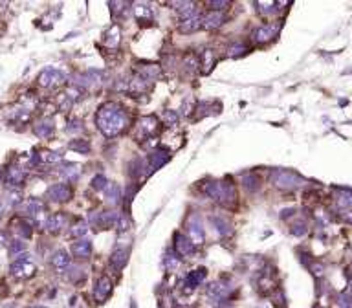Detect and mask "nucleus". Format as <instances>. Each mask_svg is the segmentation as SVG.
<instances>
[{
    "instance_id": "4be33fe9",
    "label": "nucleus",
    "mask_w": 352,
    "mask_h": 308,
    "mask_svg": "<svg viewBox=\"0 0 352 308\" xmlns=\"http://www.w3.org/2000/svg\"><path fill=\"white\" fill-rule=\"evenodd\" d=\"M127 260H129V250H123V248H118V250L112 251L110 255V266L114 270L120 272L121 268H125Z\"/></svg>"
},
{
    "instance_id": "c85d7f7f",
    "label": "nucleus",
    "mask_w": 352,
    "mask_h": 308,
    "mask_svg": "<svg viewBox=\"0 0 352 308\" xmlns=\"http://www.w3.org/2000/svg\"><path fill=\"white\" fill-rule=\"evenodd\" d=\"M209 220H211L213 227L218 231V235H220V237L233 235V227H231V224H229L227 220H224V218H220V217H211Z\"/></svg>"
},
{
    "instance_id": "3c124183",
    "label": "nucleus",
    "mask_w": 352,
    "mask_h": 308,
    "mask_svg": "<svg viewBox=\"0 0 352 308\" xmlns=\"http://www.w3.org/2000/svg\"><path fill=\"white\" fill-rule=\"evenodd\" d=\"M164 118H165V121H167L169 125H176V123H178V114H176V112H173V110L165 112Z\"/></svg>"
},
{
    "instance_id": "5701e85b",
    "label": "nucleus",
    "mask_w": 352,
    "mask_h": 308,
    "mask_svg": "<svg viewBox=\"0 0 352 308\" xmlns=\"http://www.w3.org/2000/svg\"><path fill=\"white\" fill-rule=\"evenodd\" d=\"M206 275H208V270L206 268H197V270H191L187 275H185V284H187L189 288H194L198 284H202L204 279H206Z\"/></svg>"
},
{
    "instance_id": "c9c22d12",
    "label": "nucleus",
    "mask_w": 352,
    "mask_h": 308,
    "mask_svg": "<svg viewBox=\"0 0 352 308\" xmlns=\"http://www.w3.org/2000/svg\"><path fill=\"white\" fill-rule=\"evenodd\" d=\"M68 149L75 150V152H79V154H88L92 147L87 140H72L70 143H68Z\"/></svg>"
},
{
    "instance_id": "cd10ccee",
    "label": "nucleus",
    "mask_w": 352,
    "mask_h": 308,
    "mask_svg": "<svg viewBox=\"0 0 352 308\" xmlns=\"http://www.w3.org/2000/svg\"><path fill=\"white\" fill-rule=\"evenodd\" d=\"M61 162V154L52 152V150H41L33 156V164H59Z\"/></svg>"
},
{
    "instance_id": "20e7f679",
    "label": "nucleus",
    "mask_w": 352,
    "mask_h": 308,
    "mask_svg": "<svg viewBox=\"0 0 352 308\" xmlns=\"http://www.w3.org/2000/svg\"><path fill=\"white\" fill-rule=\"evenodd\" d=\"M10 270H11V275L17 277V279H29V277H33L35 272H37L35 264L28 259V255H20V259L15 260Z\"/></svg>"
},
{
    "instance_id": "4c0bfd02",
    "label": "nucleus",
    "mask_w": 352,
    "mask_h": 308,
    "mask_svg": "<svg viewBox=\"0 0 352 308\" xmlns=\"http://www.w3.org/2000/svg\"><path fill=\"white\" fill-rule=\"evenodd\" d=\"M59 173L63 174L68 182H73V180H77V176H79V167H77V165L70 164V165H66V167L61 169Z\"/></svg>"
},
{
    "instance_id": "603ef678",
    "label": "nucleus",
    "mask_w": 352,
    "mask_h": 308,
    "mask_svg": "<svg viewBox=\"0 0 352 308\" xmlns=\"http://www.w3.org/2000/svg\"><path fill=\"white\" fill-rule=\"evenodd\" d=\"M24 250V242L22 241H11L10 242V251L11 253H19V251Z\"/></svg>"
},
{
    "instance_id": "4468645a",
    "label": "nucleus",
    "mask_w": 352,
    "mask_h": 308,
    "mask_svg": "<svg viewBox=\"0 0 352 308\" xmlns=\"http://www.w3.org/2000/svg\"><path fill=\"white\" fill-rule=\"evenodd\" d=\"M226 22V13L224 11H209L206 17H202V28L217 29Z\"/></svg>"
},
{
    "instance_id": "a19ab883",
    "label": "nucleus",
    "mask_w": 352,
    "mask_h": 308,
    "mask_svg": "<svg viewBox=\"0 0 352 308\" xmlns=\"http://www.w3.org/2000/svg\"><path fill=\"white\" fill-rule=\"evenodd\" d=\"M92 189H96V191H103V189H106V185H108V180H106L105 174H96L94 178H92Z\"/></svg>"
},
{
    "instance_id": "a878e982",
    "label": "nucleus",
    "mask_w": 352,
    "mask_h": 308,
    "mask_svg": "<svg viewBox=\"0 0 352 308\" xmlns=\"http://www.w3.org/2000/svg\"><path fill=\"white\" fill-rule=\"evenodd\" d=\"M200 66H202V73H209L213 70V66H215V63H217V57H215V52L209 48H206L202 53H200Z\"/></svg>"
},
{
    "instance_id": "f03ea898",
    "label": "nucleus",
    "mask_w": 352,
    "mask_h": 308,
    "mask_svg": "<svg viewBox=\"0 0 352 308\" xmlns=\"http://www.w3.org/2000/svg\"><path fill=\"white\" fill-rule=\"evenodd\" d=\"M271 182L277 189L281 191H294V189H299L304 183V180L301 178L299 174L292 173V171H285V169H277L271 173Z\"/></svg>"
},
{
    "instance_id": "5fc2aeb1",
    "label": "nucleus",
    "mask_w": 352,
    "mask_h": 308,
    "mask_svg": "<svg viewBox=\"0 0 352 308\" xmlns=\"http://www.w3.org/2000/svg\"><path fill=\"white\" fill-rule=\"evenodd\" d=\"M10 235L6 233V231H0V246H8L10 244Z\"/></svg>"
},
{
    "instance_id": "0eeeda50",
    "label": "nucleus",
    "mask_w": 352,
    "mask_h": 308,
    "mask_svg": "<svg viewBox=\"0 0 352 308\" xmlns=\"http://www.w3.org/2000/svg\"><path fill=\"white\" fill-rule=\"evenodd\" d=\"M158 129H160L158 118L156 115H145V118L140 120V123H138V140L150 138Z\"/></svg>"
},
{
    "instance_id": "6ab92c4d",
    "label": "nucleus",
    "mask_w": 352,
    "mask_h": 308,
    "mask_svg": "<svg viewBox=\"0 0 352 308\" xmlns=\"http://www.w3.org/2000/svg\"><path fill=\"white\" fill-rule=\"evenodd\" d=\"M50 262H52L53 270L55 272H64V270L70 266V255L66 253V250H57L55 253L52 255V259H50Z\"/></svg>"
},
{
    "instance_id": "1a4fd4ad",
    "label": "nucleus",
    "mask_w": 352,
    "mask_h": 308,
    "mask_svg": "<svg viewBox=\"0 0 352 308\" xmlns=\"http://www.w3.org/2000/svg\"><path fill=\"white\" fill-rule=\"evenodd\" d=\"M73 191L68 183H55L48 189V198L53 202H68L72 198Z\"/></svg>"
},
{
    "instance_id": "aec40b11",
    "label": "nucleus",
    "mask_w": 352,
    "mask_h": 308,
    "mask_svg": "<svg viewBox=\"0 0 352 308\" xmlns=\"http://www.w3.org/2000/svg\"><path fill=\"white\" fill-rule=\"evenodd\" d=\"M138 75L147 79L149 83H152V81H156V79H160L162 68H160L158 64H141V66L138 68Z\"/></svg>"
},
{
    "instance_id": "864d4df0",
    "label": "nucleus",
    "mask_w": 352,
    "mask_h": 308,
    "mask_svg": "<svg viewBox=\"0 0 352 308\" xmlns=\"http://www.w3.org/2000/svg\"><path fill=\"white\" fill-rule=\"evenodd\" d=\"M83 129V123L79 120H72L70 121V125L66 127L68 132H75V130H81Z\"/></svg>"
},
{
    "instance_id": "6e6d98bb",
    "label": "nucleus",
    "mask_w": 352,
    "mask_h": 308,
    "mask_svg": "<svg viewBox=\"0 0 352 308\" xmlns=\"http://www.w3.org/2000/svg\"><path fill=\"white\" fill-rule=\"evenodd\" d=\"M343 218H345L348 224H352V209H350V211H347V213H343Z\"/></svg>"
},
{
    "instance_id": "8fccbe9b",
    "label": "nucleus",
    "mask_w": 352,
    "mask_h": 308,
    "mask_svg": "<svg viewBox=\"0 0 352 308\" xmlns=\"http://www.w3.org/2000/svg\"><path fill=\"white\" fill-rule=\"evenodd\" d=\"M244 52H248V48L244 46V44H233L231 48H229V55H233V57H237V55H242Z\"/></svg>"
},
{
    "instance_id": "2eb2a0df",
    "label": "nucleus",
    "mask_w": 352,
    "mask_h": 308,
    "mask_svg": "<svg viewBox=\"0 0 352 308\" xmlns=\"http://www.w3.org/2000/svg\"><path fill=\"white\" fill-rule=\"evenodd\" d=\"M44 226H46V229H48L50 233H59V231L66 226V213H63V211L53 213L52 217L46 218Z\"/></svg>"
},
{
    "instance_id": "2f4dec72",
    "label": "nucleus",
    "mask_w": 352,
    "mask_h": 308,
    "mask_svg": "<svg viewBox=\"0 0 352 308\" xmlns=\"http://www.w3.org/2000/svg\"><path fill=\"white\" fill-rule=\"evenodd\" d=\"M173 6H174V10L180 13L182 20L197 13V8H194L197 4H194V2H173Z\"/></svg>"
},
{
    "instance_id": "58836bf2",
    "label": "nucleus",
    "mask_w": 352,
    "mask_h": 308,
    "mask_svg": "<svg viewBox=\"0 0 352 308\" xmlns=\"http://www.w3.org/2000/svg\"><path fill=\"white\" fill-rule=\"evenodd\" d=\"M180 262H182V259H180L174 251H169L167 255H165V260H164V264H165V268L169 270V272H173V270H176L180 266Z\"/></svg>"
},
{
    "instance_id": "f704fd0d",
    "label": "nucleus",
    "mask_w": 352,
    "mask_h": 308,
    "mask_svg": "<svg viewBox=\"0 0 352 308\" xmlns=\"http://www.w3.org/2000/svg\"><path fill=\"white\" fill-rule=\"evenodd\" d=\"M336 202H338L339 207H345V209H352V191H350V189H339Z\"/></svg>"
},
{
    "instance_id": "f8f14e48",
    "label": "nucleus",
    "mask_w": 352,
    "mask_h": 308,
    "mask_svg": "<svg viewBox=\"0 0 352 308\" xmlns=\"http://www.w3.org/2000/svg\"><path fill=\"white\" fill-rule=\"evenodd\" d=\"M174 248H176L180 257L194 255V244L189 241V237L182 235V233H176V235H174Z\"/></svg>"
},
{
    "instance_id": "473e14b6",
    "label": "nucleus",
    "mask_w": 352,
    "mask_h": 308,
    "mask_svg": "<svg viewBox=\"0 0 352 308\" xmlns=\"http://www.w3.org/2000/svg\"><path fill=\"white\" fill-rule=\"evenodd\" d=\"M106 202L112 206H118L121 202V187L118 183H108L106 185Z\"/></svg>"
},
{
    "instance_id": "4d7b16f0",
    "label": "nucleus",
    "mask_w": 352,
    "mask_h": 308,
    "mask_svg": "<svg viewBox=\"0 0 352 308\" xmlns=\"http://www.w3.org/2000/svg\"><path fill=\"white\" fill-rule=\"evenodd\" d=\"M314 308H323V306H314Z\"/></svg>"
},
{
    "instance_id": "f3484780",
    "label": "nucleus",
    "mask_w": 352,
    "mask_h": 308,
    "mask_svg": "<svg viewBox=\"0 0 352 308\" xmlns=\"http://www.w3.org/2000/svg\"><path fill=\"white\" fill-rule=\"evenodd\" d=\"M198 28H202V15L194 13V15H191V17H187V19H183L182 22H180L178 29L182 33H193Z\"/></svg>"
},
{
    "instance_id": "39448f33",
    "label": "nucleus",
    "mask_w": 352,
    "mask_h": 308,
    "mask_svg": "<svg viewBox=\"0 0 352 308\" xmlns=\"http://www.w3.org/2000/svg\"><path fill=\"white\" fill-rule=\"evenodd\" d=\"M279 29H281V24H266V26H261V28H257L255 31H253V35H251V41H253L255 44L270 43V41H273V38L277 37Z\"/></svg>"
},
{
    "instance_id": "c756f323",
    "label": "nucleus",
    "mask_w": 352,
    "mask_h": 308,
    "mask_svg": "<svg viewBox=\"0 0 352 308\" xmlns=\"http://www.w3.org/2000/svg\"><path fill=\"white\" fill-rule=\"evenodd\" d=\"M182 66H183V72L185 73H197L198 68H200V61H198V55L197 53H187L182 61Z\"/></svg>"
},
{
    "instance_id": "e433bc0d",
    "label": "nucleus",
    "mask_w": 352,
    "mask_h": 308,
    "mask_svg": "<svg viewBox=\"0 0 352 308\" xmlns=\"http://www.w3.org/2000/svg\"><path fill=\"white\" fill-rule=\"evenodd\" d=\"M26 209H28V213L31 215V217H37V215H41L44 209L43 202H41L39 198H29L28 202H26Z\"/></svg>"
},
{
    "instance_id": "7ed1b4c3",
    "label": "nucleus",
    "mask_w": 352,
    "mask_h": 308,
    "mask_svg": "<svg viewBox=\"0 0 352 308\" xmlns=\"http://www.w3.org/2000/svg\"><path fill=\"white\" fill-rule=\"evenodd\" d=\"M217 202H220L222 206L227 207V209H233V207L237 206V202H239V195H237L235 183L229 178L220 182V195H218Z\"/></svg>"
},
{
    "instance_id": "7c9ffc66",
    "label": "nucleus",
    "mask_w": 352,
    "mask_h": 308,
    "mask_svg": "<svg viewBox=\"0 0 352 308\" xmlns=\"http://www.w3.org/2000/svg\"><path fill=\"white\" fill-rule=\"evenodd\" d=\"M120 41H121V29H120V26H118V24H114L110 29H108V31H106L105 43H106V46H108V48H118Z\"/></svg>"
},
{
    "instance_id": "ea45409f",
    "label": "nucleus",
    "mask_w": 352,
    "mask_h": 308,
    "mask_svg": "<svg viewBox=\"0 0 352 308\" xmlns=\"http://www.w3.org/2000/svg\"><path fill=\"white\" fill-rule=\"evenodd\" d=\"M257 10L261 11L262 15H271L277 11V6H279V2H257Z\"/></svg>"
},
{
    "instance_id": "de8ad7c7",
    "label": "nucleus",
    "mask_w": 352,
    "mask_h": 308,
    "mask_svg": "<svg viewBox=\"0 0 352 308\" xmlns=\"http://www.w3.org/2000/svg\"><path fill=\"white\" fill-rule=\"evenodd\" d=\"M209 6H211L213 11H222L229 8V2H226V0H213V2H209Z\"/></svg>"
},
{
    "instance_id": "37998d69",
    "label": "nucleus",
    "mask_w": 352,
    "mask_h": 308,
    "mask_svg": "<svg viewBox=\"0 0 352 308\" xmlns=\"http://www.w3.org/2000/svg\"><path fill=\"white\" fill-rule=\"evenodd\" d=\"M114 227H118V231H129V227H131V220H129V217H127L125 213H120L118 215V220H116V226Z\"/></svg>"
},
{
    "instance_id": "79ce46f5",
    "label": "nucleus",
    "mask_w": 352,
    "mask_h": 308,
    "mask_svg": "<svg viewBox=\"0 0 352 308\" xmlns=\"http://www.w3.org/2000/svg\"><path fill=\"white\" fill-rule=\"evenodd\" d=\"M87 231H88L87 224H85V222H77V224H73V226H72V229H70V235L75 237V239H81V237L87 235Z\"/></svg>"
},
{
    "instance_id": "9d476101",
    "label": "nucleus",
    "mask_w": 352,
    "mask_h": 308,
    "mask_svg": "<svg viewBox=\"0 0 352 308\" xmlns=\"http://www.w3.org/2000/svg\"><path fill=\"white\" fill-rule=\"evenodd\" d=\"M110 294H112V281L106 275H103V277L97 279L96 286H94V297H96L97 303H105Z\"/></svg>"
},
{
    "instance_id": "b1692460",
    "label": "nucleus",
    "mask_w": 352,
    "mask_h": 308,
    "mask_svg": "<svg viewBox=\"0 0 352 308\" xmlns=\"http://www.w3.org/2000/svg\"><path fill=\"white\" fill-rule=\"evenodd\" d=\"M134 13H136L138 22H141V24H150L152 19H154V11L150 10L147 4H136Z\"/></svg>"
},
{
    "instance_id": "09e8293b",
    "label": "nucleus",
    "mask_w": 352,
    "mask_h": 308,
    "mask_svg": "<svg viewBox=\"0 0 352 308\" xmlns=\"http://www.w3.org/2000/svg\"><path fill=\"white\" fill-rule=\"evenodd\" d=\"M275 308H286V301H285V294L281 292V290H277L275 292V301H273Z\"/></svg>"
},
{
    "instance_id": "13d9d810",
    "label": "nucleus",
    "mask_w": 352,
    "mask_h": 308,
    "mask_svg": "<svg viewBox=\"0 0 352 308\" xmlns=\"http://www.w3.org/2000/svg\"><path fill=\"white\" fill-rule=\"evenodd\" d=\"M0 178H2V173H0Z\"/></svg>"
},
{
    "instance_id": "6e6552de",
    "label": "nucleus",
    "mask_w": 352,
    "mask_h": 308,
    "mask_svg": "<svg viewBox=\"0 0 352 308\" xmlns=\"http://www.w3.org/2000/svg\"><path fill=\"white\" fill-rule=\"evenodd\" d=\"M187 231H189V241L193 242L194 246H200L204 244L206 241V233H204V227H202V222L198 217H191L187 222Z\"/></svg>"
},
{
    "instance_id": "bb28decb",
    "label": "nucleus",
    "mask_w": 352,
    "mask_h": 308,
    "mask_svg": "<svg viewBox=\"0 0 352 308\" xmlns=\"http://www.w3.org/2000/svg\"><path fill=\"white\" fill-rule=\"evenodd\" d=\"M24 180H26V171L20 167H11L10 171H8V176H6V183L11 185V187L20 185Z\"/></svg>"
},
{
    "instance_id": "72a5a7b5",
    "label": "nucleus",
    "mask_w": 352,
    "mask_h": 308,
    "mask_svg": "<svg viewBox=\"0 0 352 308\" xmlns=\"http://www.w3.org/2000/svg\"><path fill=\"white\" fill-rule=\"evenodd\" d=\"M259 176L257 174H253V173H248V174H244L242 176V185H244V189L246 191H250V192H255L257 189H259Z\"/></svg>"
},
{
    "instance_id": "9b49d317",
    "label": "nucleus",
    "mask_w": 352,
    "mask_h": 308,
    "mask_svg": "<svg viewBox=\"0 0 352 308\" xmlns=\"http://www.w3.org/2000/svg\"><path fill=\"white\" fill-rule=\"evenodd\" d=\"M169 160H171V152L167 149L152 150V154L149 156V162H147V165H149V174L152 173V171H158L160 167H164Z\"/></svg>"
},
{
    "instance_id": "a211bd4d",
    "label": "nucleus",
    "mask_w": 352,
    "mask_h": 308,
    "mask_svg": "<svg viewBox=\"0 0 352 308\" xmlns=\"http://www.w3.org/2000/svg\"><path fill=\"white\" fill-rule=\"evenodd\" d=\"M72 253L77 259H90L92 255V242L87 239H79L77 242L72 244Z\"/></svg>"
},
{
    "instance_id": "49530a36",
    "label": "nucleus",
    "mask_w": 352,
    "mask_h": 308,
    "mask_svg": "<svg viewBox=\"0 0 352 308\" xmlns=\"http://www.w3.org/2000/svg\"><path fill=\"white\" fill-rule=\"evenodd\" d=\"M292 235L295 237H303L306 235V231H308V227H306V224L304 222H295V224H292Z\"/></svg>"
},
{
    "instance_id": "412c9836",
    "label": "nucleus",
    "mask_w": 352,
    "mask_h": 308,
    "mask_svg": "<svg viewBox=\"0 0 352 308\" xmlns=\"http://www.w3.org/2000/svg\"><path fill=\"white\" fill-rule=\"evenodd\" d=\"M129 174H131L132 178H140L143 174H149V165H147V160H141V158H134L129 164Z\"/></svg>"
},
{
    "instance_id": "c03bdc74",
    "label": "nucleus",
    "mask_w": 352,
    "mask_h": 308,
    "mask_svg": "<svg viewBox=\"0 0 352 308\" xmlns=\"http://www.w3.org/2000/svg\"><path fill=\"white\" fill-rule=\"evenodd\" d=\"M22 191H19V189H13V191L8 192V204L10 206H19V204H22Z\"/></svg>"
},
{
    "instance_id": "f257e3e1",
    "label": "nucleus",
    "mask_w": 352,
    "mask_h": 308,
    "mask_svg": "<svg viewBox=\"0 0 352 308\" xmlns=\"http://www.w3.org/2000/svg\"><path fill=\"white\" fill-rule=\"evenodd\" d=\"M131 118L129 112L120 105V103H105L99 106L96 114V125L106 138L120 136L123 130L129 127Z\"/></svg>"
},
{
    "instance_id": "a18cd8bd",
    "label": "nucleus",
    "mask_w": 352,
    "mask_h": 308,
    "mask_svg": "<svg viewBox=\"0 0 352 308\" xmlns=\"http://www.w3.org/2000/svg\"><path fill=\"white\" fill-rule=\"evenodd\" d=\"M17 231L22 235V239H29V237H31V226H29V222H26V220H19Z\"/></svg>"
},
{
    "instance_id": "393cba45",
    "label": "nucleus",
    "mask_w": 352,
    "mask_h": 308,
    "mask_svg": "<svg viewBox=\"0 0 352 308\" xmlns=\"http://www.w3.org/2000/svg\"><path fill=\"white\" fill-rule=\"evenodd\" d=\"M35 134L39 138H50L53 134V120L52 118H43L41 121L35 123Z\"/></svg>"
},
{
    "instance_id": "ddd939ff",
    "label": "nucleus",
    "mask_w": 352,
    "mask_h": 308,
    "mask_svg": "<svg viewBox=\"0 0 352 308\" xmlns=\"http://www.w3.org/2000/svg\"><path fill=\"white\" fill-rule=\"evenodd\" d=\"M149 90H150V83L147 81V79H143V77H140L138 73L132 77L131 81L127 83V92H129L131 96H141V94H145V92H149Z\"/></svg>"
},
{
    "instance_id": "423d86ee",
    "label": "nucleus",
    "mask_w": 352,
    "mask_h": 308,
    "mask_svg": "<svg viewBox=\"0 0 352 308\" xmlns=\"http://www.w3.org/2000/svg\"><path fill=\"white\" fill-rule=\"evenodd\" d=\"M64 83V75L55 68H46L39 75V85L44 88H55Z\"/></svg>"
},
{
    "instance_id": "dca6fc26",
    "label": "nucleus",
    "mask_w": 352,
    "mask_h": 308,
    "mask_svg": "<svg viewBox=\"0 0 352 308\" xmlns=\"http://www.w3.org/2000/svg\"><path fill=\"white\" fill-rule=\"evenodd\" d=\"M231 286H224L220 283H211L208 286V297L211 299V303H220L222 299H226V295L229 294Z\"/></svg>"
}]
</instances>
